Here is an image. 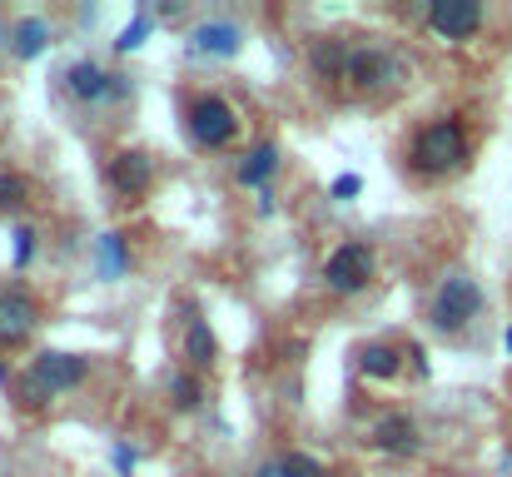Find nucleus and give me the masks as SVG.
Instances as JSON below:
<instances>
[{"label":"nucleus","mask_w":512,"mask_h":477,"mask_svg":"<svg viewBox=\"0 0 512 477\" xmlns=\"http://www.w3.org/2000/svg\"><path fill=\"white\" fill-rule=\"evenodd\" d=\"M85 373H90V363H85L80 353H50V348H45V353L30 363V373L20 378V403H25V408H45L55 393L80 388Z\"/></svg>","instance_id":"obj_1"},{"label":"nucleus","mask_w":512,"mask_h":477,"mask_svg":"<svg viewBox=\"0 0 512 477\" xmlns=\"http://www.w3.org/2000/svg\"><path fill=\"white\" fill-rule=\"evenodd\" d=\"M478 314H483V289H478V279L463 274V269L443 274V284H438V294H433V309H428L433 328H438V333H463Z\"/></svg>","instance_id":"obj_2"},{"label":"nucleus","mask_w":512,"mask_h":477,"mask_svg":"<svg viewBox=\"0 0 512 477\" xmlns=\"http://www.w3.org/2000/svg\"><path fill=\"white\" fill-rule=\"evenodd\" d=\"M468 159V130L463 120H433L428 130H418L413 140V164L423 174H448Z\"/></svg>","instance_id":"obj_3"},{"label":"nucleus","mask_w":512,"mask_h":477,"mask_svg":"<svg viewBox=\"0 0 512 477\" xmlns=\"http://www.w3.org/2000/svg\"><path fill=\"white\" fill-rule=\"evenodd\" d=\"M189 135L204 145V150H224L234 135H239V115L224 95H199L189 105Z\"/></svg>","instance_id":"obj_4"},{"label":"nucleus","mask_w":512,"mask_h":477,"mask_svg":"<svg viewBox=\"0 0 512 477\" xmlns=\"http://www.w3.org/2000/svg\"><path fill=\"white\" fill-rule=\"evenodd\" d=\"M368 279H373V249L358 244V239L339 244L324 264V284L334 294H358V289H368Z\"/></svg>","instance_id":"obj_5"},{"label":"nucleus","mask_w":512,"mask_h":477,"mask_svg":"<svg viewBox=\"0 0 512 477\" xmlns=\"http://www.w3.org/2000/svg\"><path fill=\"white\" fill-rule=\"evenodd\" d=\"M65 90H70L75 100H85V105H100V100H125V95H130V85H125L120 75H110L100 60H75V65L65 70Z\"/></svg>","instance_id":"obj_6"},{"label":"nucleus","mask_w":512,"mask_h":477,"mask_svg":"<svg viewBox=\"0 0 512 477\" xmlns=\"http://www.w3.org/2000/svg\"><path fill=\"white\" fill-rule=\"evenodd\" d=\"M428 30L443 40H473L483 30V5L478 0H433L428 5Z\"/></svg>","instance_id":"obj_7"},{"label":"nucleus","mask_w":512,"mask_h":477,"mask_svg":"<svg viewBox=\"0 0 512 477\" xmlns=\"http://www.w3.org/2000/svg\"><path fill=\"white\" fill-rule=\"evenodd\" d=\"M110 184H115V194L140 199L155 184V159L145 155V150H120V155L110 159Z\"/></svg>","instance_id":"obj_8"},{"label":"nucleus","mask_w":512,"mask_h":477,"mask_svg":"<svg viewBox=\"0 0 512 477\" xmlns=\"http://www.w3.org/2000/svg\"><path fill=\"white\" fill-rule=\"evenodd\" d=\"M239 45H244V30H239L234 20H199V25L189 30V50H194V55L229 60V55H239Z\"/></svg>","instance_id":"obj_9"},{"label":"nucleus","mask_w":512,"mask_h":477,"mask_svg":"<svg viewBox=\"0 0 512 477\" xmlns=\"http://www.w3.org/2000/svg\"><path fill=\"white\" fill-rule=\"evenodd\" d=\"M373 443L383 448V453H393V458H413L418 453V423L408 418V413H383L378 423H373Z\"/></svg>","instance_id":"obj_10"},{"label":"nucleus","mask_w":512,"mask_h":477,"mask_svg":"<svg viewBox=\"0 0 512 477\" xmlns=\"http://www.w3.org/2000/svg\"><path fill=\"white\" fill-rule=\"evenodd\" d=\"M343 80H353V85H363V90H373V85H393V80H398V60H393L388 50H353Z\"/></svg>","instance_id":"obj_11"},{"label":"nucleus","mask_w":512,"mask_h":477,"mask_svg":"<svg viewBox=\"0 0 512 477\" xmlns=\"http://www.w3.org/2000/svg\"><path fill=\"white\" fill-rule=\"evenodd\" d=\"M35 304L20 294V289H10V294H0V343H25L30 333H35Z\"/></svg>","instance_id":"obj_12"},{"label":"nucleus","mask_w":512,"mask_h":477,"mask_svg":"<svg viewBox=\"0 0 512 477\" xmlns=\"http://www.w3.org/2000/svg\"><path fill=\"white\" fill-rule=\"evenodd\" d=\"M274 174H279V145H274V140H259L249 155L239 159V174H234V179H239L244 189H259V194H264Z\"/></svg>","instance_id":"obj_13"},{"label":"nucleus","mask_w":512,"mask_h":477,"mask_svg":"<svg viewBox=\"0 0 512 477\" xmlns=\"http://www.w3.org/2000/svg\"><path fill=\"white\" fill-rule=\"evenodd\" d=\"M45 45H50V25H45L40 15H20V20L10 25V50H15L20 60H35Z\"/></svg>","instance_id":"obj_14"},{"label":"nucleus","mask_w":512,"mask_h":477,"mask_svg":"<svg viewBox=\"0 0 512 477\" xmlns=\"http://www.w3.org/2000/svg\"><path fill=\"white\" fill-rule=\"evenodd\" d=\"M184 358H189V368H194V373L214 368L219 343H214V333H209V323H204V318H194V323L184 328Z\"/></svg>","instance_id":"obj_15"},{"label":"nucleus","mask_w":512,"mask_h":477,"mask_svg":"<svg viewBox=\"0 0 512 477\" xmlns=\"http://www.w3.org/2000/svg\"><path fill=\"white\" fill-rule=\"evenodd\" d=\"M95 259H100V274L105 279H120L125 269H130V244H125V234H100L95 239Z\"/></svg>","instance_id":"obj_16"},{"label":"nucleus","mask_w":512,"mask_h":477,"mask_svg":"<svg viewBox=\"0 0 512 477\" xmlns=\"http://www.w3.org/2000/svg\"><path fill=\"white\" fill-rule=\"evenodd\" d=\"M358 368H363L368 378H393V373L403 368V353H398L393 343H363V348H358Z\"/></svg>","instance_id":"obj_17"},{"label":"nucleus","mask_w":512,"mask_h":477,"mask_svg":"<svg viewBox=\"0 0 512 477\" xmlns=\"http://www.w3.org/2000/svg\"><path fill=\"white\" fill-rule=\"evenodd\" d=\"M348 55H353V50L339 45V40H319V45H314V55H309V60H314V75H324V80L348 75Z\"/></svg>","instance_id":"obj_18"},{"label":"nucleus","mask_w":512,"mask_h":477,"mask_svg":"<svg viewBox=\"0 0 512 477\" xmlns=\"http://www.w3.org/2000/svg\"><path fill=\"white\" fill-rule=\"evenodd\" d=\"M150 30H155V15H150V10H135V20H130V25L120 30V40H115V50H120V55H130V50H140V45L150 40Z\"/></svg>","instance_id":"obj_19"},{"label":"nucleus","mask_w":512,"mask_h":477,"mask_svg":"<svg viewBox=\"0 0 512 477\" xmlns=\"http://www.w3.org/2000/svg\"><path fill=\"white\" fill-rule=\"evenodd\" d=\"M25 199H30V179H25V174L0 169V209H20Z\"/></svg>","instance_id":"obj_20"},{"label":"nucleus","mask_w":512,"mask_h":477,"mask_svg":"<svg viewBox=\"0 0 512 477\" xmlns=\"http://www.w3.org/2000/svg\"><path fill=\"white\" fill-rule=\"evenodd\" d=\"M279 468H284V477H329V468L319 458H309V453H284Z\"/></svg>","instance_id":"obj_21"},{"label":"nucleus","mask_w":512,"mask_h":477,"mask_svg":"<svg viewBox=\"0 0 512 477\" xmlns=\"http://www.w3.org/2000/svg\"><path fill=\"white\" fill-rule=\"evenodd\" d=\"M170 393H174V403H179V408H199V398H204L194 373H170Z\"/></svg>","instance_id":"obj_22"},{"label":"nucleus","mask_w":512,"mask_h":477,"mask_svg":"<svg viewBox=\"0 0 512 477\" xmlns=\"http://www.w3.org/2000/svg\"><path fill=\"white\" fill-rule=\"evenodd\" d=\"M30 254H35V229H30V224H20V229H15V269H25V264H30Z\"/></svg>","instance_id":"obj_23"},{"label":"nucleus","mask_w":512,"mask_h":477,"mask_svg":"<svg viewBox=\"0 0 512 477\" xmlns=\"http://www.w3.org/2000/svg\"><path fill=\"white\" fill-rule=\"evenodd\" d=\"M358 189H363V179H358V174H339V179L329 184V194H334L339 204H348V199H358Z\"/></svg>","instance_id":"obj_24"},{"label":"nucleus","mask_w":512,"mask_h":477,"mask_svg":"<svg viewBox=\"0 0 512 477\" xmlns=\"http://www.w3.org/2000/svg\"><path fill=\"white\" fill-rule=\"evenodd\" d=\"M135 463H140V458H135V448H125V443H115V468H120V473L130 477V473H135Z\"/></svg>","instance_id":"obj_25"},{"label":"nucleus","mask_w":512,"mask_h":477,"mask_svg":"<svg viewBox=\"0 0 512 477\" xmlns=\"http://www.w3.org/2000/svg\"><path fill=\"white\" fill-rule=\"evenodd\" d=\"M254 477H284V468H279V458H274V463H264V468H254Z\"/></svg>","instance_id":"obj_26"},{"label":"nucleus","mask_w":512,"mask_h":477,"mask_svg":"<svg viewBox=\"0 0 512 477\" xmlns=\"http://www.w3.org/2000/svg\"><path fill=\"white\" fill-rule=\"evenodd\" d=\"M503 343H508V353H512V323H508V333H503Z\"/></svg>","instance_id":"obj_27"}]
</instances>
